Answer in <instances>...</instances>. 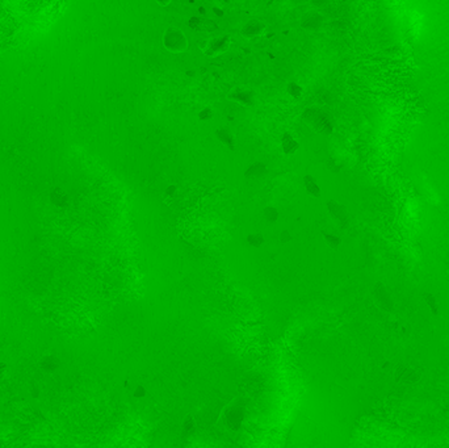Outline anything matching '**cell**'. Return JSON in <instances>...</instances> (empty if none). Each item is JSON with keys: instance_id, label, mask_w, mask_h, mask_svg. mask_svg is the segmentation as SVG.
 Masks as SVG:
<instances>
[{"instance_id": "obj_1", "label": "cell", "mask_w": 449, "mask_h": 448, "mask_svg": "<svg viewBox=\"0 0 449 448\" xmlns=\"http://www.w3.org/2000/svg\"><path fill=\"white\" fill-rule=\"evenodd\" d=\"M163 45L172 53H181L188 48L187 37L177 28H168L163 36Z\"/></svg>"}, {"instance_id": "obj_2", "label": "cell", "mask_w": 449, "mask_h": 448, "mask_svg": "<svg viewBox=\"0 0 449 448\" xmlns=\"http://www.w3.org/2000/svg\"><path fill=\"white\" fill-rule=\"evenodd\" d=\"M304 118L307 124H310L313 126V129H315L319 133L327 134L331 132V124H330L329 118L323 115L320 111H316V109L306 111V113L304 115Z\"/></svg>"}, {"instance_id": "obj_3", "label": "cell", "mask_w": 449, "mask_h": 448, "mask_svg": "<svg viewBox=\"0 0 449 448\" xmlns=\"http://www.w3.org/2000/svg\"><path fill=\"white\" fill-rule=\"evenodd\" d=\"M205 48L203 49L206 55H219L223 54L224 51H228L230 48L231 39L230 36H221V37H214L205 42Z\"/></svg>"}, {"instance_id": "obj_4", "label": "cell", "mask_w": 449, "mask_h": 448, "mask_svg": "<svg viewBox=\"0 0 449 448\" xmlns=\"http://www.w3.org/2000/svg\"><path fill=\"white\" fill-rule=\"evenodd\" d=\"M327 210H329L330 216L332 217V219L338 223L342 229H345L349 223V218H348V212L345 209L344 205L339 204L335 200L327 201Z\"/></svg>"}, {"instance_id": "obj_5", "label": "cell", "mask_w": 449, "mask_h": 448, "mask_svg": "<svg viewBox=\"0 0 449 448\" xmlns=\"http://www.w3.org/2000/svg\"><path fill=\"white\" fill-rule=\"evenodd\" d=\"M244 421V413L241 407L233 406L226 413V423L231 430H239Z\"/></svg>"}, {"instance_id": "obj_6", "label": "cell", "mask_w": 449, "mask_h": 448, "mask_svg": "<svg viewBox=\"0 0 449 448\" xmlns=\"http://www.w3.org/2000/svg\"><path fill=\"white\" fill-rule=\"evenodd\" d=\"M189 26L197 32H204V33H212L214 30L218 29L217 24L213 22L212 20H208V19H203V17H192L189 20Z\"/></svg>"}, {"instance_id": "obj_7", "label": "cell", "mask_w": 449, "mask_h": 448, "mask_svg": "<svg viewBox=\"0 0 449 448\" xmlns=\"http://www.w3.org/2000/svg\"><path fill=\"white\" fill-rule=\"evenodd\" d=\"M229 99L242 105H247V107H252L256 103L253 92H251L248 89H235L234 92H231L229 95Z\"/></svg>"}, {"instance_id": "obj_8", "label": "cell", "mask_w": 449, "mask_h": 448, "mask_svg": "<svg viewBox=\"0 0 449 448\" xmlns=\"http://www.w3.org/2000/svg\"><path fill=\"white\" fill-rule=\"evenodd\" d=\"M214 134L215 137H217V140H218L223 146H226L229 150H231V151L235 150V137L229 127L219 126L218 129H215Z\"/></svg>"}, {"instance_id": "obj_9", "label": "cell", "mask_w": 449, "mask_h": 448, "mask_svg": "<svg viewBox=\"0 0 449 448\" xmlns=\"http://www.w3.org/2000/svg\"><path fill=\"white\" fill-rule=\"evenodd\" d=\"M266 29V25L263 24L259 20H251V21L246 22L244 26L242 28V35L247 39H252V37H256L260 36Z\"/></svg>"}, {"instance_id": "obj_10", "label": "cell", "mask_w": 449, "mask_h": 448, "mask_svg": "<svg viewBox=\"0 0 449 448\" xmlns=\"http://www.w3.org/2000/svg\"><path fill=\"white\" fill-rule=\"evenodd\" d=\"M374 293H376V300H377V302H378V305H380L381 308L386 309V310H392L393 301H392V299H390V296H389V293H388V291L383 288L382 284L381 283L377 284Z\"/></svg>"}, {"instance_id": "obj_11", "label": "cell", "mask_w": 449, "mask_h": 448, "mask_svg": "<svg viewBox=\"0 0 449 448\" xmlns=\"http://www.w3.org/2000/svg\"><path fill=\"white\" fill-rule=\"evenodd\" d=\"M304 187L306 194L309 195V196L314 197V199H319L320 195H322L319 184L316 183V180L311 175L304 176Z\"/></svg>"}, {"instance_id": "obj_12", "label": "cell", "mask_w": 449, "mask_h": 448, "mask_svg": "<svg viewBox=\"0 0 449 448\" xmlns=\"http://www.w3.org/2000/svg\"><path fill=\"white\" fill-rule=\"evenodd\" d=\"M300 145L296 140H294V137L292 136L291 133H284L281 138V149L285 154H288V155H292L294 154L296 151L298 150Z\"/></svg>"}, {"instance_id": "obj_13", "label": "cell", "mask_w": 449, "mask_h": 448, "mask_svg": "<svg viewBox=\"0 0 449 448\" xmlns=\"http://www.w3.org/2000/svg\"><path fill=\"white\" fill-rule=\"evenodd\" d=\"M267 174V167L264 163L262 162H256V163H252V165L246 170L244 172V175L246 178L248 179H259L263 178V176Z\"/></svg>"}, {"instance_id": "obj_14", "label": "cell", "mask_w": 449, "mask_h": 448, "mask_svg": "<svg viewBox=\"0 0 449 448\" xmlns=\"http://www.w3.org/2000/svg\"><path fill=\"white\" fill-rule=\"evenodd\" d=\"M246 241L247 245L253 248L262 247V246L266 243V239H264L263 234H260V233H251V234L247 235Z\"/></svg>"}, {"instance_id": "obj_15", "label": "cell", "mask_w": 449, "mask_h": 448, "mask_svg": "<svg viewBox=\"0 0 449 448\" xmlns=\"http://www.w3.org/2000/svg\"><path fill=\"white\" fill-rule=\"evenodd\" d=\"M322 237L326 242V245L329 246L330 248L332 250H338L339 246L342 245V239L339 238L338 235L335 234H331V233H326V232H322Z\"/></svg>"}, {"instance_id": "obj_16", "label": "cell", "mask_w": 449, "mask_h": 448, "mask_svg": "<svg viewBox=\"0 0 449 448\" xmlns=\"http://www.w3.org/2000/svg\"><path fill=\"white\" fill-rule=\"evenodd\" d=\"M263 216H264L267 222L275 223L277 222L278 219V210L276 209L275 207H272V205H269V207L264 208V210H263Z\"/></svg>"}, {"instance_id": "obj_17", "label": "cell", "mask_w": 449, "mask_h": 448, "mask_svg": "<svg viewBox=\"0 0 449 448\" xmlns=\"http://www.w3.org/2000/svg\"><path fill=\"white\" fill-rule=\"evenodd\" d=\"M423 297H424V300H426V302H427V305L430 306V309H431V310H432L433 314H435V315L439 314V304H437V301H436V300H435L433 295H431V293L426 292L423 295Z\"/></svg>"}, {"instance_id": "obj_18", "label": "cell", "mask_w": 449, "mask_h": 448, "mask_svg": "<svg viewBox=\"0 0 449 448\" xmlns=\"http://www.w3.org/2000/svg\"><path fill=\"white\" fill-rule=\"evenodd\" d=\"M195 427H196V425H195V420H193L190 415H187V418H185L183 422L184 432H185V434H190V432L195 431Z\"/></svg>"}, {"instance_id": "obj_19", "label": "cell", "mask_w": 449, "mask_h": 448, "mask_svg": "<svg viewBox=\"0 0 449 448\" xmlns=\"http://www.w3.org/2000/svg\"><path fill=\"white\" fill-rule=\"evenodd\" d=\"M199 117H200V120H204V121L210 120V118L213 117V111L210 108H208V107H205L203 111L200 112Z\"/></svg>"}, {"instance_id": "obj_20", "label": "cell", "mask_w": 449, "mask_h": 448, "mask_svg": "<svg viewBox=\"0 0 449 448\" xmlns=\"http://www.w3.org/2000/svg\"><path fill=\"white\" fill-rule=\"evenodd\" d=\"M133 396L136 398H143L146 396V388L143 385H137L133 392Z\"/></svg>"}, {"instance_id": "obj_21", "label": "cell", "mask_w": 449, "mask_h": 448, "mask_svg": "<svg viewBox=\"0 0 449 448\" xmlns=\"http://www.w3.org/2000/svg\"><path fill=\"white\" fill-rule=\"evenodd\" d=\"M280 241L282 243H288V242L292 241V234L288 232V230H284V232L280 233Z\"/></svg>"}, {"instance_id": "obj_22", "label": "cell", "mask_w": 449, "mask_h": 448, "mask_svg": "<svg viewBox=\"0 0 449 448\" xmlns=\"http://www.w3.org/2000/svg\"><path fill=\"white\" fill-rule=\"evenodd\" d=\"M175 191H176V187L175 185H170L167 188V191H166V196H172L175 194Z\"/></svg>"}, {"instance_id": "obj_23", "label": "cell", "mask_w": 449, "mask_h": 448, "mask_svg": "<svg viewBox=\"0 0 449 448\" xmlns=\"http://www.w3.org/2000/svg\"><path fill=\"white\" fill-rule=\"evenodd\" d=\"M155 2L158 4H161V6H167L170 3V0H155Z\"/></svg>"}, {"instance_id": "obj_24", "label": "cell", "mask_w": 449, "mask_h": 448, "mask_svg": "<svg viewBox=\"0 0 449 448\" xmlns=\"http://www.w3.org/2000/svg\"><path fill=\"white\" fill-rule=\"evenodd\" d=\"M218 2H221V3H228L229 0H218Z\"/></svg>"}]
</instances>
